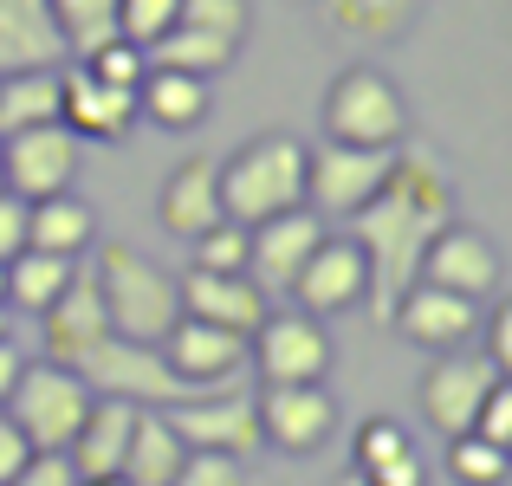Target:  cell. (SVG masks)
Masks as SVG:
<instances>
[{
	"label": "cell",
	"instance_id": "6da1fadb",
	"mask_svg": "<svg viewBox=\"0 0 512 486\" xmlns=\"http://www.w3.org/2000/svg\"><path fill=\"white\" fill-rule=\"evenodd\" d=\"M454 182L441 169L435 150L422 143H402L396 162H389V182L376 188L370 208L350 214V240L370 260V312L389 324V305L402 299V286H415V266H422V247L454 221Z\"/></svg>",
	"mask_w": 512,
	"mask_h": 486
},
{
	"label": "cell",
	"instance_id": "7a4b0ae2",
	"mask_svg": "<svg viewBox=\"0 0 512 486\" xmlns=\"http://www.w3.org/2000/svg\"><path fill=\"white\" fill-rule=\"evenodd\" d=\"M286 208H305V143L286 130L247 137L221 162V214L240 227H260Z\"/></svg>",
	"mask_w": 512,
	"mask_h": 486
},
{
	"label": "cell",
	"instance_id": "3957f363",
	"mask_svg": "<svg viewBox=\"0 0 512 486\" xmlns=\"http://www.w3.org/2000/svg\"><path fill=\"white\" fill-rule=\"evenodd\" d=\"M98 299H104V324H111L124 344H163L175 331V318H182V292H175V273L150 260V253L124 247V240H111V247L98 253Z\"/></svg>",
	"mask_w": 512,
	"mask_h": 486
},
{
	"label": "cell",
	"instance_id": "277c9868",
	"mask_svg": "<svg viewBox=\"0 0 512 486\" xmlns=\"http://www.w3.org/2000/svg\"><path fill=\"white\" fill-rule=\"evenodd\" d=\"M325 143L350 150H396L409 143V98L383 65H344L325 91Z\"/></svg>",
	"mask_w": 512,
	"mask_h": 486
},
{
	"label": "cell",
	"instance_id": "5b68a950",
	"mask_svg": "<svg viewBox=\"0 0 512 486\" xmlns=\"http://www.w3.org/2000/svg\"><path fill=\"white\" fill-rule=\"evenodd\" d=\"M65 370L85 376L91 396H124V402H137V409H169V402H188V396H195V389H188L182 376L163 363V350L124 344L117 331L85 337V344L65 357Z\"/></svg>",
	"mask_w": 512,
	"mask_h": 486
},
{
	"label": "cell",
	"instance_id": "8992f818",
	"mask_svg": "<svg viewBox=\"0 0 512 486\" xmlns=\"http://www.w3.org/2000/svg\"><path fill=\"white\" fill-rule=\"evenodd\" d=\"M91 389H85V376L78 370H65V363H26L20 370V383H13V396H7V422L26 435V448L33 454H65L72 448V435L85 428V415H91Z\"/></svg>",
	"mask_w": 512,
	"mask_h": 486
},
{
	"label": "cell",
	"instance_id": "52a82bcc",
	"mask_svg": "<svg viewBox=\"0 0 512 486\" xmlns=\"http://www.w3.org/2000/svg\"><path fill=\"white\" fill-rule=\"evenodd\" d=\"M402 150V143H396ZM396 150H350V143H305V208L318 221H350L370 208L376 188L389 182Z\"/></svg>",
	"mask_w": 512,
	"mask_h": 486
},
{
	"label": "cell",
	"instance_id": "ba28073f",
	"mask_svg": "<svg viewBox=\"0 0 512 486\" xmlns=\"http://www.w3.org/2000/svg\"><path fill=\"white\" fill-rule=\"evenodd\" d=\"M0 162H7V195L46 201V195H72L85 143H78L65 124H33V130L0 137Z\"/></svg>",
	"mask_w": 512,
	"mask_h": 486
},
{
	"label": "cell",
	"instance_id": "9c48e42d",
	"mask_svg": "<svg viewBox=\"0 0 512 486\" xmlns=\"http://www.w3.org/2000/svg\"><path fill=\"white\" fill-rule=\"evenodd\" d=\"M247 357L266 383H325L331 370V331L312 312H266V324L247 337Z\"/></svg>",
	"mask_w": 512,
	"mask_h": 486
},
{
	"label": "cell",
	"instance_id": "30bf717a",
	"mask_svg": "<svg viewBox=\"0 0 512 486\" xmlns=\"http://www.w3.org/2000/svg\"><path fill=\"white\" fill-rule=\"evenodd\" d=\"M253 415H260V441L279 454H318L338 435V402L325 383H266L253 396Z\"/></svg>",
	"mask_w": 512,
	"mask_h": 486
},
{
	"label": "cell",
	"instance_id": "8fae6325",
	"mask_svg": "<svg viewBox=\"0 0 512 486\" xmlns=\"http://www.w3.org/2000/svg\"><path fill=\"white\" fill-rule=\"evenodd\" d=\"M292 305L312 318H331V312H350V305L370 299V260L350 234H325L312 247V260L292 273Z\"/></svg>",
	"mask_w": 512,
	"mask_h": 486
},
{
	"label": "cell",
	"instance_id": "7c38bea8",
	"mask_svg": "<svg viewBox=\"0 0 512 486\" xmlns=\"http://www.w3.org/2000/svg\"><path fill=\"white\" fill-rule=\"evenodd\" d=\"M169 428L188 441L195 454H234V461H247V454H260V415H253L247 396H227V389H208V396H188V402H169Z\"/></svg>",
	"mask_w": 512,
	"mask_h": 486
},
{
	"label": "cell",
	"instance_id": "4fadbf2b",
	"mask_svg": "<svg viewBox=\"0 0 512 486\" xmlns=\"http://www.w3.org/2000/svg\"><path fill=\"white\" fill-rule=\"evenodd\" d=\"M137 91L104 85L91 65H59V124L72 130L78 143H124L130 124H137Z\"/></svg>",
	"mask_w": 512,
	"mask_h": 486
},
{
	"label": "cell",
	"instance_id": "5bb4252c",
	"mask_svg": "<svg viewBox=\"0 0 512 486\" xmlns=\"http://www.w3.org/2000/svg\"><path fill=\"white\" fill-rule=\"evenodd\" d=\"M415 279H428V286H441V292H461V299H487V292L500 286V247H493L480 227L448 221V227H441V234L422 247Z\"/></svg>",
	"mask_w": 512,
	"mask_h": 486
},
{
	"label": "cell",
	"instance_id": "9a60e30c",
	"mask_svg": "<svg viewBox=\"0 0 512 486\" xmlns=\"http://www.w3.org/2000/svg\"><path fill=\"white\" fill-rule=\"evenodd\" d=\"M156 350H163V363L182 376L188 389H195V396L227 389L240 370H247V337L221 331V324H201V318H175V331Z\"/></svg>",
	"mask_w": 512,
	"mask_h": 486
},
{
	"label": "cell",
	"instance_id": "2e32d148",
	"mask_svg": "<svg viewBox=\"0 0 512 486\" xmlns=\"http://www.w3.org/2000/svg\"><path fill=\"white\" fill-rule=\"evenodd\" d=\"M493 383H500V370H493L487 357H461V350H454V357L428 363V376H422V422L435 428L441 441L467 435Z\"/></svg>",
	"mask_w": 512,
	"mask_h": 486
},
{
	"label": "cell",
	"instance_id": "e0dca14e",
	"mask_svg": "<svg viewBox=\"0 0 512 486\" xmlns=\"http://www.w3.org/2000/svg\"><path fill=\"white\" fill-rule=\"evenodd\" d=\"M389 324L422 350H461L467 337L480 331V299H461V292H441V286H428V279H415V286H402V299L389 305Z\"/></svg>",
	"mask_w": 512,
	"mask_h": 486
},
{
	"label": "cell",
	"instance_id": "ac0fdd59",
	"mask_svg": "<svg viewBox=\"0 0 512 486\" xmlns=\"http://www.w3.org/2000/svg\"><path fill=\"white\" fill-rule=\"evenodd\" d=\"M318 240H325V221H318L312 208H286V214H273V221L247 227V279L260 292H286L292 273L312 260Z\"/></svg>",
	"mask_w": 512,
	"mask_h": 486
},
{
	"label": "cell",
	"instance_id": "d6986e66",
	"mask_svg": "<svg viewBox=\"0 0 512 486\" xmlns=\"http://www.w3.org/2000/svg\"><path fill=\"white\" fill-rule=\"evenodd\" d=\"M175 292H182V318H201V324H221V331L234 337H253L266 324V292L253 286L247 273H201V266H188L182 279H175Z\"/></svg>",
	"mask_w": 512,
	"mask_h": 486
},
{
	"label": "cell",
	"instance_id": "ffe728a7",
	"mask_svg": "<svg viewBox=\"0 0 512 486\" xmlns=\"http://www.w3.org/2000/svg\"><path fill=\"white\" fill-rule=\"evenodd\" d=\"M130 428H137V402H124V396H98V402H91L85 428H78V435H72V448H65V461H72L78 486L124 474Z\"/></svg>",
	"mask_w": 512,
	"mask_h": 486
},
{
	"label": "cell",
	"instance_id": "44dd1931",
	"mask_svg": "<svg viewBox=\"0 0 512 486\" xmlns=\"http://www.w3.org/2000/svg\"><path fill=\"white\" fill-rule=\"evenodd\" d=\"M156 214H163V227L175 240H195V234H208L214 221H227V214H221V162H208V156L182 162V169L163 182Z\"/></svg>",
	"mask_w": 512,
	"mask_h": 486
},
{
	"label": "cell",
	"instance_id": "7402d4cb",
	"mask_svg": "<svg viewBox=\"0 0 512 486\" xmlns=\"http://www.w3.org/2000/svg\"><path fill=\"white\" fill-rule=\"evenodd\" d=\"M59 26H52L46 0H0V78L33 72V65H59Z\"/></svg>",
	"mask_w": 512,
	"mask_h": 486
},
{
	"label": "cell",
	"instance_id": "603a6c76",
	"mask_svg": "<svg viewBox=\"0 0 512 486\" xmlns=\"http://www.w3.org/2000/svg\"><path fill=\"white\" fill-rule=\"evenodd\" d=\"M91 240H98V214H91V201H78V195L26 201V247H33V253H59V260H78Z\"/></svg>",
	"mask_w": 512,
	"mask_h": 486
},
{
	"label": "cell",
	"instance_id": "cb8c5ba5",
	"mask_svg": "<svg viewBox=\"0 0 512 486\" xmlns=\"http://www.w3.org/2000/svg\"><path fill=\"white\" fill-rule=\"evenodd\" d=\"M208 78L195 72H169V65H150L137 85V111L150 117L156 130H195L201 117H208Z\"/></svg>",
	"mask_w": 512,
	"mask_h": 486
},
{
	"label": "cell",
	"instance_id": "d4e9b609",
	"mask_svg": "<svg viewBox=\"0 0 512 486\" xmlns=\"http://www.w3.org/2000/svg\"><path fill=\"white\" fill-rule=\"evenodd\" d=\"M188 461V441L169 428L163 409H137V428H130V454H124V480L130 486H175Z\"/></svg>",
	"mask_w": 512,
	"mask_h": 486
},
{
	"label": "cell",
	"instance_id": "484cf974",
	"mask_svg": "<svg viewBox=\"0 0 512 486\" xmlns=\"http://www.w3.org/2000/svg\"><path fill=\"white\" fill-rule=\"evenodd\" d=\"M325 7V26L338 39H357V46H389L415 26L422 0H318Z\"/></svg>",
	"mask_w": 512,
	"mask_h": 486
},
{
	"label": "cell",
	"instance_id": "4316f807",
	"mask_svg": "<svg viewBox=\"0 0 512 486\" xmlns=\"http://www.w3.org/2000/svg\"><path fill=\"white\" fill-rule=\"evenodd\" d=\"M72 273H78V260H59V253H13L7 260V312H33V318H46L52 305H59V292L72 286Z\"/></svg>",
	"mask_w": 512,
	"mask_h": 486
},
{
	"label": "cell",
	"instance_id": "83f0119b",
	"mask_svg": "<svg viewBox=\"0 0 512 486\" xmlns=\"http://www.w3.org/2000/svg\"><path fill=\"white\" fill-rule=\"evenodd\" d=\"M33 124H59V65H33V72L0 78V137Z\"/></svg>",
	"mask_w": 512,
	"mask_h": 486
},
{
	"label": "cell",
	"instance_id": "f1b7e54d",
	"mask_svg": "<svg viewBox=\"0 0 512 486\" xmlns=\"http://www.w3.org/2000/svg\"><path fill=\"white\" fill-rule=\"evenodd\" d=\"M52 26H59V46L72 59H91L117 39V0H46Z\"/></svg>",
	"mask_w": 512,
	"mask_h": 486
},
{
	"label": "cell",
	"instance_id": "f546056e",
	"mask_svg": "<svg viewBox=\"0 0 512 486\" xmlns=\"http://www.w3.org/2000/svg\"><path fill=\"white\" fill-rule=\"evenodd\" d=\"M150 65L214 78V72H227V65H234V46H227V39H214V33H201V26H169V33L150 46Z\"/></svg>",
	"mask_w": 512,
	"mask_h": 486
},
{
	"label": "cell",
	"instance_id": "4dcf8cb0",
	"mask_svg": "<svg viewBox=\"0 0 512 486\" xmlns=\"http://www.w3.org/2000/svg\"><path fill=\"white\" fill-rule=\"evenodd\" d=\"M448 474H454V486H506L512 454L467 428V435H448Z\"/></svg>",
	"mask_w": 512,
	"mask_h": 486
},
{
	"label": "cell",
	"instance_id": "1f68e13d",
	"mask_svg": "<svg viewBox=\"0 0 512 486\" xmlns=\"http://www.w3.org/2000/svg\"><path fill=\"white\" fill-rule=\"evenodd\" d=\"M188 253H195L188 266H201V273H247V227L240 221H214L208 234L188 240Z\"/></svg>",
	"mask_w": 512,
	"mask_h": 486
},
{
	"label": "cell",
	"instance_id": "d6a6232c",
	"mask_svg": "<svg viewBox=\"0 0 512 486\" xmlns=\"http://www.w3.org/2000/svg\"><path fill=\"white\" fill-rule=\"evenodd\" d=\"M175 20H182V0H117V39H130V46H143V52H150Z\"/></svg>",
	"mask_w": 512,
	"mask_h": 486
},
{
	"label": "cell",
	"instance_id": "836d02e7",
	"mask_svg": "<svg viewBox=\"0 0 512 486\" xmlns=\"http://www.w3.org/2000/svg\"><path fill=\"white\" fill-rule=\"evenodd\" d=\"M175 26H201V33L240 46L247 26H253V7H247V0H182V20H175Z\"/></svg>",
	"mask_w": 512,
	"mask_h": 486
},
{
	"label": "cell",
	"instance_id": "e575fe53",
	"mask_svg": "<svg viewBox=\"0 0 512 486\" xmlns=\"http://www.w3.org/2000/svg\"><path fill=\"white\" fill-rule=\"evenodd\" d=\"M78 65H91V72H98L104 85H117V91H137L143 72H150V52L130 46V39H111L104 52H91V59H78Z\"/></svg>",
	"mask_w": 512,
	"mask_h": 486
},
{
	"label": "cell",
	"instance_id": "d590c367",
	"mask_svg": "<svg viewBox=\"0 0 512 486\" xmlns=\"http://www.w3.org/2000/svg\"><path fill=\"white\" fill-rule=\"evenodd\" d=\"M402 448H415V441L402 435V422L370 415V422L357 428V474H363V467H376V461H389V454H402Z\"/></svg>",
	"mask_w": 512,
	"mask_h": 486
},
{
	"label": "cell",
	"instance_id": "8d00e7d4",
	"mask_svg": "<svg viewBox=\"0 0 512 486\" xmlns=\"http://www.w3.org/2000/svg\"><path fill=\"white\" fill-rule=\"evenodd\" d=\"M175 486H247V467H240L234 454H195V448H188Z\"/></svg>",
	"mask_w": 512,
	"mask_h": 486
},
{
	"label": "cell",
	"instance_id": "74e56055",
	"mask_svg": "<svg viewBox=\"0 0 512 486\" xmlns=\"http://www.w3.org/2000/svg\"><path fill=\"white\" fill-rule=\"evenodd\" d=\"M474 435H487L493 448L512 454V376H500V383L487 389V402H480V415H474Z\"/></svg>",
	"mask_w": 512,
	"mask_h": 486
},
{
	"label": "cell",
	"instance_id": "f35d334b",
	"mask_svg": "<svg viewBox=\"0 0 512 486\" xmlns=\"http://www.w3.org/2000/svg\"><path fill=\"white\" fill-rule=\"evenodd\" d=\"M363 480H370V486H428V467H422L415 448H402V454H389V461L363 467Z\"/></svg>",
	"mask_w": 512,
	"mask_h": 486
},
{
	"label": "cell",
	"instance_id": "ab89813d",
	"mask_svg": "<svg viewBox=\"0 0 512 486\" xmlns=\"http://www.w3.org/2000/svg\"><path fill=\"white\" fill-rule=\"evenodd\" d=\"M7 486H78V474H72L65 454H33V461H26Z\"/></svg>",
	"mask_w": 512,
	"mask_h": 486
},
{
	"label": "cell",
	"instance_id": "60d3db41",
	"mask_svg": "<svg viewBox=\"0 0 512 486\" xmlns=\"http://www.w3.org/2000/svg\"><path fill=\"white\" fill-rule=\"evenodd\" d=\"M480 324H487V363L500 376H512V299L493 305V318H480Z\"/></svg>",
	"mask_w": 512,
	"mask_h": 486
},
{
	"label": "cell",
	"instance_id": "b9f144b4",
	"mask_svg": "<svg viewBox=\"0 0 512 486\" xmlns=\"http://www.w3.org/2000/svg\"><path fill=\"white\" fill-rule=\"evenodd\" d=\"M13 253H26V201L0 188V266H7Z\"/></svg>",
	"mask_w": 512,
	"mask_h": 486
},
{
	"label": "cell",
	"instance_id": "7bdbcfd3",
	"mask_svg": "<svg viewBox=\"0 0 512 486\" xmlns=\"http://www.w3.org/2000/svg\"><path fill=\"white\" fill-rule=\"evenodd\" d=\"M26 461H33V448H26V435H20V428L7 422V415H0V486H7L13 474H20Z\"/></svg>",
	"mask_w": 512,
	"mask_h": 486
},
{
	"label": "cell",
	"instance_id": "ee69618b",
	"mask_svg": "<svg viewBox=\"0 0 512 486\" xmlns=\"http://www.w3.org/2000/svg\"><path fill=\"white\" fill-rule=\"evenodd\" d=\"M20 370H26V350L13 344V337H0V409H7V396H13V383H20Z\"/></svg>",
	"mask_w": 512,
	"mask_h": 486
},
{
	"label": "cell",
	"instance_id": "f6af8a7d",
	"mask_svg": "<svg viewBox=\"0 0 512 486\" xmlns=\"http://www.w3.org/2000/svg\"><path fill=\"white\" fill-rule=\"evenodd\" d=\"M0 337H13V312H7V305H0Z\"/></svg>",
	"mask_w": 512,
	"mask_h": 486
},
{
	"label": "cell",
	"instance_id": "bcb514c9",
	"mask_svg": "<svg viewBox=\"0 0 512 486\" xmlns=\"http://www.w3.org/2000/svg\"><path fill=\"white\" fill-rule=\"evenodd\" d=\"M91 486H130V480H124V474H111V480H91Z\"/></svg>",
	"mask_w": 512,
	"mask_h": 486
},
{
	"label": "cell",
	"instance_id": "7dc6e473",
	"mask_svg": "<svg viewBox=\"0 0 512 486\" xmlns=\"http://www.w3.org/2000/svg\"><path fill=\"white\" fill-rule=\"evenodd\" d=\"M338 486H370V480H363V474H344V480H338Z\"/></svg>",
	"mask_w": 512,
	"mask_h": 486
},
{
	"label": "cell",
	"instance_id": "c3c4849f",
	"mask_svg": "<svg viewBox=\"0 0 512 486\" xmlns=\"http://www.w3.org/2000/svg\"><path fill=\"white\" fill-rule=\"evenodd\" d=\"M0 305H7V266H0Z\"/></svg>",
	"mask_w": 512,
	"mask_h": 486
},
{
	"label": "cell",
	"instance_id": "681fc988",
	"mask_svg": "<svg viewBox=\"0 0 512 486\" xmlns=\"http://www.w3.org/2000/svg\"><path fill=\"white\" fill-rule=\"evenodd\" d=\"M0 188H7V162H0Z\"/></svg>",
	"mask_w": 512,
	"mask_h": 486
}]
</instances>
